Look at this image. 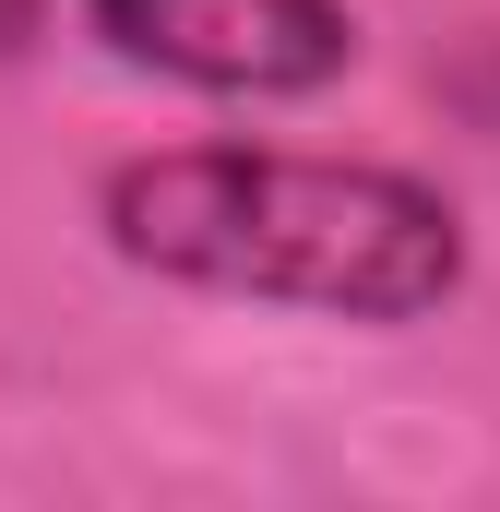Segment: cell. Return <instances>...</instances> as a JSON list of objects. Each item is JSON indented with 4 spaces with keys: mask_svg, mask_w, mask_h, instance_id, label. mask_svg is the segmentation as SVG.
<instances>
[{
    "mask_svg": "<svg viewBox=\"0 0 500 512\" xmlns=\"http://www.w3.org/2000/svg\"><path fill=\"white\" fill-rule=\"evenodd\" d=\"M36 24H48V0H0V72L36 48Z\"/></svg>",
    "mask_w": 500,
    "mask_h": 512,
    "instance_id": "obj_3",
    "label": "cell"
},
{
    "mask_svg": "<svg viewBox=\"0 0 500 512\" xmlns=\"http://www.w3.org/2000/svg\"><path fill=\"white\" fill-rule=\"evenodd\" d=\"M108 239L167 286L334 310V322H417L465 286V227L429 179L346 155H262V143L131 155L108 179Z\"/></svg>",
    "mask_w": 500,
    "mask_h": 512,
    "instance_id": "obj_1",
    "label": "cell"
},
{
    "mask_svg": "<svg viewBox=\"0 0 500 512\" xmlns=\"http://www.w3.org/2000/svg\"><path fill=\"white\" fill-rule=\"evenodd\" d=\"M84 24L191 96H322L358 60L346 0H84Z\"/></svg>",
    "mask_w": 500,
    "mask_h": 512,
    "instance_id": "obj_2",
    "label": "cell"
}]
</instances>
